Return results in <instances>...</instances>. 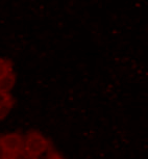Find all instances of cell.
I'll list each match as a JSON object with an SVG mask.
<instances>
[{
	"label": "cell",
	"instance_id": "1",
	"mask_svg": "<svg viewBox=\"0 0 148 159\" xmlns=\"http://www.w3.org/2000/svg\"><path fill=\"white\" fill-rule=\"evenodd\" d=\"M50 143L47 139L37 131H31L26 135L24 142V151L31 159H38L49 149Z\"/></svg>",
	"mask_w": 148,
	"mask_h": 159
},
{
	"label": "cell",
	"instance_id": "2",
	"mask_svg": "<svg viewBox=\"0 0 148 159\" xmlns=\"http://www.w3.org/2000/svg\"><path fill=\"white\" fill-rule=\"evenodd\" d=\"M2 146L8 155L24 149V139L19 133H10L0 139Z\"/></svg>",
	"mask_w": 148,
	"mask_h": 159
},
{
	"label": "cell",
	"instance_id": "3",
	"mask_svg": "<svg viewBox=\"0 0 148 159\" xmlns=\"http://www.w3.org/2000/svg\"><path fill=\"white\" fill-rule=\"evenodd\" d=\"M15 83H16V75L13 72L4 75L2 78H0V93L8 94L14 88Z\"/></svg>",
	"mask_w": 148,
	"mask_h": 159
},
{
	"label": "cell",
	"instance_id": "4",
	"mask_svg": "<svg viewBox=\"0 0 148 159\" xmlns=\"http://www.w3.org/2000/svg\"><path fill=\"white\" fill-rule=\"evenodd\" d=\"M12 72V62L7 59H0V78Z\"/></svg>",
	"mask_w": 148,
	"mask_h": 159
},
{
	"label": "cell",
	"instance_id": "5",
	"mask_svg": "<svg viewBox=\"0 0 148 159\" xmlns=\"http://www.w3.org/2000/svg\"><path fill=\"white\" fill-rule=\"evenodd\" d=\"M13 105H14V101L13 100L7 102V103H4V104L0 105V120H3L5 116L10 113L11 109L13 108Z\"/></svg>",
	"mask_w": 148,
	"mask_h": 159
},
{
	"label": "cell",
	"instance_id": "6",
	"mask_svg": "<svg viewBox=\"0 0 148 159\" xmlns=\"http://www.w3.org/2000/svg\"><path fill=\"white\" fill-rule=\"evenodd\" d=\"M10 159H31V158H29V156L26 154V152L24 150H20V151L11 154Z\"/></svg>",
	"mask_w": 148,
	"mask_h": 159
},
{
	"label": "cell",
	"instance_id": "7",
	"mask_svg": "<svg viewBox=\"0 0 148 159\" xmlns=\"http://www.w3.org/2000/svg\"><path fill=\"white\" fill-rule=\"evenodd\" d=\"M11 95L10 94H4V93H0V105L4 104V103H7V102L12 101Z\"/></svg>",
	"mask_w": 148,
	"mask_h": 159
},
{
	"label": "cell",
	"instance_id": "8",
	"mask_svg": "<svg viewBox=\"0 0 148 159\" xmlns=\"http://www.w3.org/2000/svg\"><path fill=\"white\" fill-rule=\"evenodd\" d=\"M8 157V154L5 151V149L2 146L1 142H0V159H7Z\"/></svg>",
	"mask_w": 148,
	"mask_h": 159
},
{
	"label": "cell",
	"instance_id": "9",
	"mask_svg": "<svg viewBox=\"0 0 148 159\" xmlns=\"http://www.w3.org/2000/svg\"><path fill=\"white\" fill-rule=\"evenodd\" d=\"M47 159H64L63 157H61L59 154H56V153H52V154H50L48 156Z\"/></svg>",
	"mask_w": 148,
	"mask_h": 159
},
{
	"label": "cell",
	"instance_id": "10",
	"mask_svg": "<svg viewBox=\"0 0 148 159\" xmlns=\"http://www.w3.org/2000/svg\"><path fill=\"white\" fill-rule=\"evenodd\" d=\"M7 159H10V156H8V157H7Z\"/></svg>",
	"mask_w": 148,
	"mask_h": 159
}]
</instances>
